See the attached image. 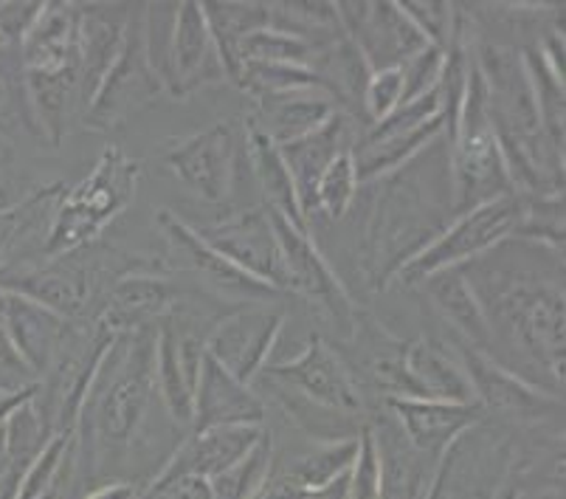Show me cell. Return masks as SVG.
Instances as JSON below:
<instances>
[{
  "label": "cell",
  "instance_id": "obj_1",
  "mask_svg": "<svg viewBox=\"0 0 566 499\" xmlns=\"http://www.w3.org/2000/svg\"><path fill=\"white\" fill-rule=\"evenodd\" d=\"M373 204L361 240V269L375 291H386L403 266L429 249L457 218L451 144L442 136L395 173L369 181Z\"/></svg>",
  "mask_w": 566,
  "mask_h": 499
},
{
  "label": "cell",
  "instance_id": "obj_2",
  "mask_svg": "<svg viewBox=\"0 0 566 499\" xmlns=\"http://www.w3.org/2000/svg\"><path fill=\"white\" fill-rule=\"evenodd\" d=\"M156 395V328L116 333L76 420L74 468L96 477L111 457L130 449Z\"/></svg>",
  "mask_w": 566,
  "mask_h": 499
},
{
  "label": "cell",
  "instance_id": "obj_3",
  "mask_svg": "<svg viewBox=\"0 0 566 499\" xmlns=\"http://www.w3.org/2000/svg\"><path fill=\"white\" fill-rule=\"evenodd\" d=\"M504 277L496 288H473L488 328L502 333L533 364L544 370L553 387H564V288L533 282L513 266H499Z\"/></svg>",
  "mask_w": 566,
  "mask_h": 499
},
{
  "label": "cell",
  "instance_id": "obj_4",
  "mask_svg": "<svg viewBox=\"0 0 566 499\" xmlns=\"http://www.w3.org/2000/svg\"><path fill=\"white\" fill-rule=\"evenodd\" d=\"M138 175H142V162L125 156L118 147H107L94 173L60 200L40 249L43 260L96 243L102 229L125 212L133 200Z\"/></svg>",
  "mask_w": 566,
  "mask_h": 499
},
{
  "label": "cell",
  "instance_id": "obj_5",
  "mask_svg": "<svg viewBox=\"0 0 566 499\" xmlns=\"http://www.w3.org/2000/svg\"><path fill=\"white\" fill-rule=\"evenodd\" d=\"M524 218V200L522 195H504V198L488 200L482 207L471 209L465 215H457L454 223L442 231L440 238L423 249L409 266L400 269L392 285H420L431 274L442 269H454V266H468V262L480 260L482 254L493 251L496 246L507 243L516 238L518 226Z\"/></svg>",
  "mask_w": 566,
  "mask_h": 499
},
{
  "label": "cell",
  "instance_id": "obj_6",
  "mask_svg": "<svg viewBox=\"0 0 566 499\" xmlns=\"http://www.w3.org/2000/svg\"><path fill=\"white\" fill-rule=\"evenodd\" d=\"M516 462L511 437L488 429L482 418L442 455L429 499H499L513 486Z\"/></svg>",
  "mask_w": 566,
  "mask_h": 499
},
{
  "label": "cell",
  "instance_id": "obj_7",
  "mask_svg": "<svg viewBox=\"0 0 566 499\" xmlns=\"http://www.w3.org/2000/svg\"><path fill=\"white\" fill-rule=\"evenodd\" d=\"M164 91L167 87L156 76L153 65L147 63V51H144L142 9H133L130 23H127L125 45L118 51L113 69L102 80L99 91L94 94L91 105L85 107V127L96 133L122 127L133 116H138L142 111L156 105Z\"/></svg>",
  "mask_w": 566,
  "mask_h": 499
},
{
  "label": "cell",
  "instance_id": "obj_8",
  "mask_svg": "<svg viewBox=\"0 0 566 499\" xmlns=\"http://www.w3.org/2000/svg\"><path fill=\"white\" fill-rule=\"evenodd\" d=\"M256 378L300 395L307 404L331 409V413L364 418V398L358 381L353 378L342 356L322 336H311L300 356L265 367Z\"/></svg>",
  "mask_w": 566,
  "mask_h": 499
},
{
  "label": "cell",
  "instance_id": "obj_9",
  "mask_svg": "<svg viewBox=\"0 0 566 499\" xmlns=\"http://www.w3.org/2000/svg\"><path fill=\"white\" fill-rule=\"evenodd\" d=\"M156 220L167 238V257H172V262H164L169 274L181 271V274L198 277L206 291H212L218 300L234 302V305H271L282 297L280 291L254 280L243 269H237L234 262L209 249L198 238V231L184 223L181 218H175L172 212H158Z\"/></svg>",
  "mask_w": 566,
  "mask_h": 499
},
{
  "label": "cell",
  "instance_id": "obj_10",
  "mask_svg": "<svg viewBox=\"0 0 566 499\" xmlns=\"http://www.w3.org/2000/svg\"><path fill=\"white\" fill-rule=\"evenodd\" d=\"M271 223H274L282 260H285L287 293L316 302L322 311L331 313V319L344 336H353L358 331V311L349 300L347 288L342 285L336 271L331 269V262L324 260L318 246L307 235L311 229H296L280 215H271Z\"/></svg>",
  "mask_w": 566,
  "mask_h": 499
},
{
  "label": "cell",
  "instance_id": "obj_11",
  "mask_svg": "<svg viewBox=\"0 0 566 499\" xmlns=\"http://www.w3.org/2000/svg\"><path fill=\"white\" fill-rule=\"evenodd\" d=\"M285 316L271 305H237L206 333V353L237 381L254 387L256 375L268 367V356L280 339Z\"/></svg>",
  "mask_w": 566,
  "mask_h": 499
},
{
  "label": "cell",
  "instance_id": "obj_12",
  "mask_svg": "<svg viewBox=\"0 0 566 499\" xmlns=\"http://www.w3.org/2000/svg\"><path fill=\"white\" fill-rule=\"evenodd\" d=\"M198 238L212 251L234 262L237 269H243L254 280L265 282L282 297L287 293V271L282 260L280 240H276L271 212L262 207H251L245 212H237L220 223L203 226Z\"/></svg>",
  "mask_w": 566,
  "mask_h": 499
},
{
  "label": "cell",
  "instance_id": "obj_13",
  "mask_svg": "<svg viewBox=\"0 0 566 499\" xmlns=\"http://www.w3.org/2000/svg\"><path fill=\"white\" fill-rule=\"evenodd\" d=\"M203 342L206 336L187 328L184 305L156 328V393L175 426H192Z\"/></svg>",
  "mask_w": 566,
  "mask_h": 499
},
{
  "label": "cell",
  "instance_id": "obj_14",
  "mask_svg": "<svg viewBox=\"0 0 566 499\" xmlns=\"http://www.w3.org/2000/svg\"><path fill=\"white\" fill-rule=\"evenodd\" d=\"M245 156L234 127L218 122L167 150L164 162L195 195L209 204H226L234 189L237 167Z\"/></svg>",
  "mask_w": 566,
  "mask_h": 499
},
{
  "label": "cell",
  "instance_id": "obj_15",
  "mask_svg": "<svg viewBox=\"0 0 566 499\" xmlns=\"http://www.w3.org/2000/svg\"><path fill=\"white\" fill-rule=\"evenodd\" d=\"M338 20L373 71L395 69L423 51L429 40L403 14L398 3H336Z\"/></svg>",
  "mask_w": 566,
  "mask_h": 499
},
{
  "label": "cell",
  "instance_id": "obj_16",
  "mask_svg": "<svg viewBox=\"0 0 566 499\" xmlns=\"http://www.w3.org/2000/svg\"><path fill=\"white\" fill-rule=\"evenodd\" d=\"M460 358L468 378H471L476 404L485 409V415L499 413L513 420H522V424H535V420L560 413L558 395L527 384L522 375L499 364L485 350L468 344V347H460Z\"/></svg>",
  "mask_w": 566,
  "mask_h": 499
},
{
  "label": "cell",
  "instance_id": "obj_17",
  "mask_svg": "<svg viewBox=\"0 0 566 499\" xmlns=\"http://www.w3.org/2000/svg\"><path fill=\"white\" fill-rule=\"evenodd\" d=\"M389 415L398 420L400 432L423 455L437 457L449 451L462 432L480 424L485 409L480 404H449L434 398H386Z\"/></svg>",
  "mask_w": 566,
  "mask_h": 499
},
{
  "label": "cell",
  "instance_id": "obj_18",
  "mask_svg": "<svg viewBox=\"0 0 566 499\" xmlns=\"http://www.w3.org/2000/svg\"><path fill=\"white\" fill-rule=\"evenodd\" d=\"M265 424V401L254 387L237 381L229 370L220 367L209 353H203L195 387L192 432L218 429V426H262Z\"/></svg>",
  "mask_w": 566,
  "mask_h": 499
},
{
  "label": "cell",
  "instance_id": "obj_19",
  "mask_svg": "<svg viewBox=\"0 0 566 499\" xmlns=\"http://www.w3.org/2000/svg\"><path fill=\"white\" fill-rule=\"evenodd\" d=\"M133 9L125 3L80 7V105L82 113L99 91L102 80L125 45Z\"/></svg>",
  "mask_w": 566,
  "mask_h": 499
},
{
  "label": "cell",
  "instance_id": "obj_20",
  "mask_svg": "<svg viewBox=\"0 0 566 499\" xmlns=\"http://www.w3.org/2000/svg\"><path fill=\"white\" fill-rule=\"evenodd\" d=\"M226 76L220 54L214 49L212 32L206 23L200 3H178V20H175L172 38V80L167 94L189 96L200 87H209Z\"/></svg>",
  "mask_w": 566,
  "mask_h": 499
},
{
  "label": "cell",
  "instance_id": "obj_21",
  "mask_svg": "<svg viewBox=\"0 0 566 499\" xmlns=\"http://www.w3.org/2000/svg\"><path fill=\"white\" fill-rule=\"evenodd\" d=\"M265 435V426H218V429L192 432L178 444V449L161 462V475L169 477H200L212 480L226 468L243 460Z\"/></svg>",
  "mask_w": 566,
  "mask_h": 499
},
{
  "label": "cell",
  "instance_id": "obj_22",
  "mask_svg": "<svg viewBox=\"0 0 566 499\" xmlns=\"http://www.w3.org/2000/svg\"><path fill=\"white\" fill-rule=\"evenodd\" d=\"M369 429L380 457V499H429L440 460L417 451L389 413Z\"/></svg>",
  "mask_w": 566,
  "mask_h": 499
},
{
  "label": "cell",
  "instance_id": "obj_23",
  "mask_svg": "<svg viewBox=\"0 0 566 499\" xmlns=\"http://www.w3.org/2000/svg\"><path fill=\"white\" fill-rule=\"evenodd\" d=\"M349 119L347 113L338 111L331 122H324L318 131L307 133V136L296 138V142L280 144L282 162H285L287 173L293 178V189H296V200H300V212L305 223L316 215V184L324 175V169L331 167L333 158L342 150L353 147L347 142Z\"/></svg>",
  "mask_w": 566,
  "mask_h": 499
},
{
  "label": "cell",
  "instance_id": "obj_24",
  "mask_svg": "<svg viewBox=\"0 0 566 499\" xmlns=\"http://www.w3.org/2000/svg\"><path fill=\"white\" fill-rule=\"evenodd\" d=\"M0 325L12 339L20 358L38 375V381L49 373V367L54 364L56 353H60L71 331V322H65L63 316H56L54 311L25 300V297H18V293H7Z\"/></svg>",
  "mask_w": 566,
  "mask_h": 499
},
{
  "label": "cell",
  "instance_id": "obj_25",
  "mask_svg": "<svg viewBox=\"0 0 566 499\" xmlns=\"http://www.w3.org/2000/svg\"><path fill=\"white\" fill-rule=\"evenodd\" d=\"M18 54L23 71H80V3H43Z\"/></svg>",
  "mask_w": 566,
  "mask_h": 499
},
{
  "label": "cell",
  "instance_id": "obj_26",
  "mask_svg": "<svg viewBox=\"0 0 566 499\" xmlns=\"http://www.w3.org/2000/svg\"><path fill=\"white\" fill-rule=\"evenodd\" d=\"M254 107L256 113L249 125L265 133L276 147L318 131L324 122H331L338 113L336 100L331 94H324V91L260 96V100H254Z\"/></svg>",
  "mask_w": 566,
  "mask_h": 499
},
{
  "label": "cell",
  "instance_id": "obj_27",
  "mask_svg": "<svg viewBox=\"0 0 566 499\" xmlns=\"http://www.w3.org/2000/svg\"><path fill=\"white\" fill-rule=\"evenodd\" d=\"M406 362L417 384L426 389V398L449 404H476L471 378L462 367L460 350H449L434 339H417L406 344Z\"/></svg>",
  "mask_w": 566,
  "mask_h": 499
},
{
  "label": "cell",
  "instance_id": "obj_28",
  "mask_svg": "<svg viewBox=\"0 0 566 499\" xmlns=\"http://www.w3.org/2000/svg\"><path fill=\"white\" fill-rule=\"evenodd\" d=\"M420 288L429 293L437 311L462 333L465 344L488 353V344L493 342L491 328H488L485 311H482L480 300H476V291H473L471 280L465 277L462 266L437 271L429 280L420 282Z\"/></svg>",
  "mask_w": 566,
  "mask_h": 499
},
{
  "label": "cell",
  "instance_id": "obj_29",
  "mask_svg": "<svg viewBox=\"0 0 566 499\" xmlns=\"http://www.w3.org/2000/svg\"><path fill=\"white\" fill-rule=\"evenodd\" d=\"M245 158H249L251 169H254V178L262 189L268 212L280 215V218H285L296 229H311L300 212L293 178L287 173L285 162H282L280 147L265 133L256 131L254 125H249V131H245Z\"/></svg>",
  "mask_w": 566,
  "mask_h": 499
},
{
  "label": "cell",
  "instance_id": "obj_30",
  "mask_svg": "<svg viewBox=\"0 0 566 499\" xmlns=\"http://www.w3.org/2000/svg\"><path fill=\"white\" fill-rule=\"evenodd\" d=\"M307 69H313L322 76L324 87L336 100V105L358 107L364 113V87H367L373 69H369L361 49L347 34L342 32L331 43L313 49Z\"/></svg>",
  "mask_w": 566,
  "mask_h": 499
},
{
  "label": "cell",
  "instance_id": "obj_31",
  "mask_svg": "<svg viewBox=\"0 0 566 499\" xmlns=\"http://www.w3.org/2000/svg\"><path fill=\"white\" fill-rule=\"evenodd\" d=\"M358 455V437L353 440H333V444H318L313 451L296 455L293 460L274 466V475L300 493L316 497L318 491L331 488L342 480Z\"/></svg>",
  "mask_w": 566,
  "mask_h": 499
},
{
  "label": "cell",
  "instance_id": "obj_32",
  "mask_svg": "<svg viewBox=\"0 0 566 499\" xmlns=\"http://www.w3.org/2000/svg\"><path fill=\"white\" fill-rule=\"evenodd\" d=\"M18 45L0 51V144H14V138L29 136L43 144L38 119H34L29 91H25V71L20 63Z\"/></svg>",
  "mask_w": 566,
  "mask_h": 499
},
{
  "label": "cell",
  "instance_id": "obj_33",
  "mask_svg": "<svg viewBox=\"0 0 566 499\" xmlns=\"http://www.w3.org/2000/svg\"><path fill=\"white\" fill-rule=\"evenodd\" d=\"M226 76L234 74V49L251 32L268 29V3H200Z\"/></svg>",
  "mask_w": 566,
  "mask_h": 499
},
{
  "label": "cell",
  "instance_id": "obj_34",
  "mask_svg": "<svg viewBox=\"0 0 566 499\" xmlns=\"http://www.w3.org/2000/svg\"><path fill=\"white\" fill-rule=\"evenodd\" d=\"M522 63H524V71H527L530 87H533L535 107H538V116H542L544 133H547L549 144H553L555 150L564 153V116H566L564 80L549 69L538 45L522 51Z\"/></svg>",
  "mask_w": 566,
  "mask_h": 499
},
{
  "label": "cell",
  "instance_id": "obj_35",
  "mask_svg": "<svg viewBox=\"0 0 566 499\" xmlns=\"http://www.w3.org/2000/svg\"><path fill=\"white\" fill-rule=\"evenodd\" d=\"M234 82L243 87L251 100L260 96H280V94H300V91H324L322 76L307 65H287V63H243L237 71Z\"/></svg>",
  "mask_w": 566,
  "mask_h": 499
},
{
  "label": "cell",
  "instance_id": "obj_36",
  "mask_svg": "<svg viewBox=\"0 0 566 499\" xmlns=\"http://www.w3.org/2000/svg\"><path fill=\"white\" fill-rule=\"evenodd\" d=\"M271 468H274V437L265 429L260 444L243 460L206 482H209L212 499H254V493L260 491L262 482L271 475Z\"/></svg>",
  "mask_w": 566,
  "mask_h": 499
},
{
  "label": "cell",
  "instance_id": "obj_37",
  "mask_svg": "<svg viewBox=\"0 0 566 499\" xmlns=\"http://www.w3.org/2000/svg\"><path fill=\"white\" fill-rule=\"evenodd\" d=\"M361 193L358 169H355L353 147L338 153L324 169V175L316 184V215H324L327 220H342L353 209L355 198Z\"/></svg>",
  "mask_w": 566,
  "mask_h": 499
},
{
  "label": "cell",
  "instance_id": "obj_38",
  "mask_svg": "<svg viewBox=\"0 0 566 499\" xmlns=\"http://www.w3.org/2000/svg\"><path fill=\"white\" fill-rule=\"evenodd\" d=\"M313 56V45L305 40H296L291 34L274 32V29H260L243 38L234 49V74L237 76L243 63H287V65H307Z\"/></svg>",
  "mask_w": 566,
  "mask_h": 499
},
{
  "label": "cell",
  "instance_id": "obj_39",
  "mask_svg": "<svg viewBox=\"0 0 566 499\" xmlns=\"http://www.w3.org/2000/svg\"><path fill=\"white\" fill-rule=\"evenodd\" d=\"M175 20H178V3H144L142 7V34L147 63L153 65L164 87H169V80H172Z\"/></svg>",
  "mask_w": 566,
  "mask_h": 499
},
{
  "label": "cell",
  "instance_id": "obj_40",
  "mask_svg": "<svg viewBox=\"0 0 566 499\" xmlns=\"http://www.w3.org/2000/svg\"><path fill=\"white\" fill-rule=\"evenodd\" d=\"M347 499H380V457L369 420L358 435V455L347 471Z\"/></svg>",
  "mask_w": 566,
  "mask_h": 499
},
{
  "label": "cell",
  "instance_id": "obj_41",
  "mask_svg": "<svg viewBox=\"0 0 566 499\" xmlns=\"http://www.w3.org/2000/svg\"><path fill=\"white\" fill-rule=\"evenodd\" d=\"M406 18L417 25V32L423 34L431 45L449 49L451 32H454V3L442 0H400Z\"/></svg>",
  "mask_w": 566,
  "mask_h": 499
},
{
  "label": "cell",
  "instance_id": "obj_42",
  "mask_svg": "<svg viewBox=\"0 0 566 499\" xmlns=\"http://www.w3.org/2000/svg\"><path fill=\"white\" fill-rule=\"evenodd\" d=\"M400 102H403V69L395 65V69L373 71L367 87H364V116L378 125Z\"/></svg>",
  "mask_w": 566,
  "mask_h": 499
},
{
  "label": "cell",
  "instance_id": "obj_43",
  "mask_svg": "<svg viewBox=\"0 0 566 499\" xmlns=\"http://www.w3.org/2000/svg\"><path fill=\"white\" fill-rule=\"evenodd\" d=\"M442 65H446V49L440 45H426L423 51H417L411 60H406L403 69V102L417 100V96L434 91L437 82L442 76ZM400 102V105H403Z\"/></svg>",
  "mask_w": 566,
  "mask_h": 499
},
{
  "label": "cell",
  "instance_id": "obj_44",
  "mask_svg": "<svg viewBox=\"0 0 566 499\" xmlns=\"http://www.w3.org/2000/svg\"><path fill=\"white\" fill-rule=\"evenodd\" d=\"M34 384H38V375L20 358L9 333L0 325V395L20 393V389H29Z\"/></svg>",
  "mask_w": 566,
  "mask_h": 499
},
{
  "label": "cell",
  "instance_id": "obj_45",
  "mask_svg": "<svg viewBox=\"0 0 566 499\" xmlns=\"http://www.w3.org/2000/svg\"><path fill=\"white\" fill-rule=\"evenodd\" d=\"M138 499H212V491L200 477H169L156 471Z\"/></svg>",
  "mask_w": 566,
  "mask_h": 499
},
{
  "label": "cell",
  "instance_id": "obj_46",
  "mask_svg": "<svg viewBox=\"0 0 566 499\" xmlns=\"http://www.w3.org/2000/svg\"><path fill=\"white\" fill-rule=\"evenodd\" d=\"M43 12V3H0V34L7 45H20Z\"/></svg>",
  "mask_w": 566,
  "mask_h": 499
},
{
  "label": "cell",
  "instance_id": "obj_47",
  "mask_svg": "<svg viewBox=\"0 0 566 499\" xmlns=\"http://www.w3.org/2000/svg\"><path fill=\"white\" fill-rule=\"evenodd\" d=\"M142 491H144L142 482L113 480V482H102V486L91 488V491L82 493L80 499H138L142 497Z\"/></svg>",
  "mask_w": 566,
  "mask_h": 499
},
{
  "label": "cell",
  "instance_id": "obj_48",
  "mask_svg": "<svg viewBox=\"0 0 566 499\" xmlns=\"http://www.w3.org/2000/svg\"><path fill=\"white\" fill-rule=\"evenodd\" d=\"M34 393H38V384H34V387H29V389H20V393L0 395V426H3V420H7L9 415H12L20 404H25V401H32Z\"/></svg>",
  "mask_w": 566,
  "mask_h": 499
},
{
  "label": "cell",
  "instance_id": "obj_49",
  "mask_svg": "<svg viewBox=\"0 0 566 499\" xmlns=\"http://www.w3.org/2000/svg\"><path fill=\"white\" fill-rule=\"evenodd\" d=\"M3 305H7V293L0 291V316H3Z\"/></svg>",
  "mask_w": 566,
  "mask_h": 499
}]
</instances>
